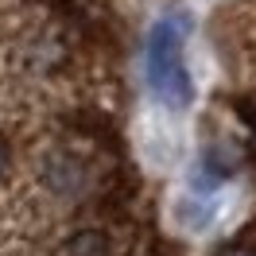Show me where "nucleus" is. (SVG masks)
<instances>
[{
  "label": "nucleus",
  "mask_w": 256,
  "mask_h": 256,
  "mask_svg": "<svg viewBox=\"0 0 256 256\" xmlns=\"http://www.w3.org/2000/svg\"><path fill=\"white\" fill-rule=\"evenodd\" d=\"M105 148L86 144V140H54L35 156V182L50 194L54 202H90L101 198V190L112 182Z\"/></svg>",
  "instance_id": "nucleus-1"
},
{
  "label": "nucleus",
  "mask_w": 256,
  "mask_h": 256,
  "mask_svg": "<svg viewBox=\"0 0 256 256\" xmlns=\"http://www.w3.org/2000/svg\"><path fill=\"white\" fill-rule=\"evenodd\" d=\"M148 86L167 109H186L194 101V82L182 66V32L171 20H160L148 35Z\"/></svg>",
  "instance_id": "nucleus-2"
},
{
  "label": "nucleus",
  "mask_w": 256,
  "mask_h": 256,
  "mask_svg": "<svg viewBox=\"0 0 256 256\" xmlns=\"http://www.w3.org/2000/svg\"><path fill=\"white\" fill-rule=\"evenodd\" d=\"M12 66L32 82H50L70 66V39L54 24H28L12 43Z\"/></svg>",
  "instance_id": "nucleus-3"
},
{
  "label": "nucleus",
  "mask_w": 256,
  "mask_h": 256,
  "mask_svg": "<svg viewBox=\"0 0 256 256\" xmlns=\"http://www.w3.org/2000/svg\"><path fill=\"white\" fill-rule=\"evenodd\" d=\"M62 252L66 256H116V244H112V237L105 233V229L82 225V229H74V233L66 237Z\"/></svg>",
  "instance_id": "nucleus-4"
},
{
  "label": "nucleus",
  "mask_w": 256,
  "mask_h": 256,
  "mask_svg": "<svg viewBox=\"0 0 256 256\" xmlns=\"http://www.w3.org/2000/svg\"><path fill=\"white\" fill-rule=\"evenodd\" d=\"M202 163H206L210 178H229L240 171V148L229 140V136H222V140H210L206 152H202Z\"/></svg>",
  "instance_id": "nucleus-5"
},
{
  "label": "nucleus",
  "mask_w": 256,
  "mask_h": 256,
  "mask_svg": "<svg viewBox=\"0 0 256 256\" xmlns=\"http://www.w3.org/2000/svg\"><path fill=\"white\" fill-rule=\"evenodd\" d=\"M218 256H256V225H248L240 237H233Z\"/></svg>",
  "instance_id": "nucleus-6"
},
{
  "label": "nucleus",
  "mask_w": 256,
  "mask_h": 256,
  "mask_svg": "<svg viewBox=\"0 0 256 256\" xmlns=\"http://www.w3.org/2000/svg\"><path fill=\"white\" fill-rule=\"evenodd\" d=\"M8 167H12V152H8V144L0 140V178L8 175Z\"/></svg>",
  "instance_id": "nucleus-7"
}]
</instances>
